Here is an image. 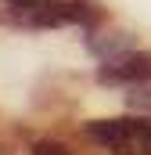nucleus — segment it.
I'll use <instances>...</instances> for the list:
<instances>
[{
  "label": "nucleus",
  "mask_w": 151,
  "mask_h": 155,
  "mask_svg": "<svg viewBox=\"0 0 151 155\" xmlns=\"http://www.w3.org/2000/svg\"><path fill=\"white\" fill-rule=\"evenodd\" d=\"M101 83H151V51H126L122 58L115 61H104L101 72H97Z\"/></svg>",
  "instance_id": "1"
},
{
  "label": "nucleus",
  "mask_w": 151,
  "mask_h": 155,
  "mask_svg": "<svg viewBox=\"0 0 151 155\" xmlns=\"http://www.w3.org/2000/svg\"><path fill=\"white\" fill-rule=\"evenodd\" d=\"M90 51L97 54V58H104V61H115V58H122L126 51H133V43H130V36H94L90 40Z\"/></svg>",
  "instance_id": "2"
},
{
  "label": "nucleus",
  "mask_w": 151,
  "mask_h": 155,
  "mask_svg": "<svg viewBox=\"0 0 151 155\" xmlns=\"http://www.w3.org/2000/svg\"><path fill=\"white\" fill-rule=\"evenodd\" d=\"M61 11H65V22H79L86 29H94L101 22V11L94 4H86V0H69V4H61Z\"/></svg>",
  "instance_id": "3"
},
{
  "label": "nucleus",
  "mask_w": 151,
  "mask_h": 155,
  "mask_svg": "<svg viewBox=\"0 0 151 155\" xmlns=\"http://www.w3.org/2000/svg\"><path fill=\"white\" fill-rule=\"evenodd\" d=\"M126 105H130L133 112H151V83H137L133 94L126 97Z\"/></svg>",
  "instance_id": "4"
},
{
  "label": "nucleus",
  "mask_w": 151,
  "mask_h": 155,
  "mask_svg": "<svg viewBox=\"0 0 151 155\" xmlns=\"http://www.w3.org/2000/svg\"><path fill=\"white\" fill-rule=\"evenodd\" d=\"M33 155H72L61 141H36L33 144Z\"/></svg>",
  "instance_id": "5"
},
{
  "label": "nucleus",
  "mask_w": 151,
  "mask_h": 155,
  "mask_svg": "<svg viewBox=\"0 0 151 155\" xmlns=\"http://www.w3.org/2000/svg\"><path fill=\"white\" fill-rule=\"evenodd\" d=\"M7 4H11V7H25V11H36L43 0H7Z\"/></svg>",
  "instance_id": "6"
}]
</instances>
